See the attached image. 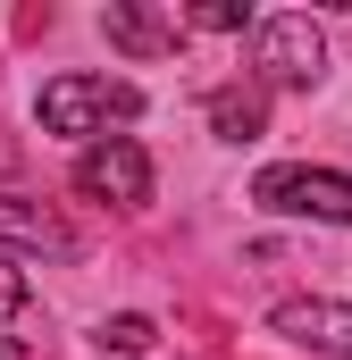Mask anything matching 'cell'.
Here are the masks:
<instances>
[{
    "mask_svg": "<svg viewBox=\"0 0 352 360\" xmlns=\"http://www.w3.org/2000/svg\"><path fill=\"white\" fill-rule=\"evenodd\" d=\"M260 126H268V92L260 84H218L210 92V134L218 143H260Z\"/></svg>",
    "mask_w": 352,
    "mask_h": 360,
    "instance_id": "obj_8",
    "label": "cell"
},
{
    "mask_svg": "<svg viewBox=\"0 0 352 360\" xmlns=\"http://www.w3.org/2000/svg\"><path fill=\"white\" fill-rule=\"evenodd\" d=\"M0 360H25V344H17V335H0Z\"/></svg>",
    "mask_w": 352,
    "mask_h": 360,
    "instance_id": "obj_13",
    "label": "cell"
},
{
    "mask_svg": "<svg viewBox=\"0 0 352 360\" xmlns=\"http://www.w3.org/2000/svg\"><path fill=\"white\" fill-rule=\"evenodd\" d=\"M268 327L285 335V344H302V352H327V360H352V302H277L268 310Z\"/></svg>",
    "mask_w": 352,
    "mask_h": 360,
    "instance_id": "obj_5",
    "label": "cell"
},
{
    "mask_svg": "<svg viewBox=\"0 0 352 360\" xmlns=\"http://www.w3.org/2000/svg\"><path fill=\"white\" fill-rule=\"evenodd\" d=\"M8 168H17V143H8V134H0V176H8Z\"/></svg>",
    "mask_w": 352,
    "mask_h": 360,
    "instance_id": "obj_12",
    "label": "cell"
},
{
    "mask_svg": "<svg viewBox=\"0 0 352 360\" xmlns=\"http://www.w3.org/2000/svg\"><path fill=\"white\" fill-rule=\"evenodd\" d=\"M184 25H201V34H244V25H252V8H244V0H201Z\"/></svg>",
    "mask_w": 352,
    "mask_h": 360,
    "instance_id": "obj_10",
    "label": "cell"
},
{
    "mask_svg": "<svg viewBox=\"0 0 352 360\" xmlns=\"http://www.w3.org/2000/svg\"><path fill=\"white\" fill-rule=\"evenodd\" d=\"M160 344V327L143 319V310H118V319H101V352H118V360H143Z\"/></svg>",
    "mask_w": 352,
    "mask_h": 360,
    "instance_id": "obj_9",
    "label": "cell"
},
{
    "mask_svg": "<svg viewBox=\"0 0 352 360\" xmlns=\"http://www.w3.org/2000/svg\"><path fill=\"white\" fill-rule=\"evenodd\" d=\"M109 42L126 51V59H168L176 42H184V17H160V8H143V0H109Z\"/></svg>",
    "mask_w": 352,
    "mask_h": 360,
    "instance_id": "obj_6",
    "label": "cell"
},
{
    "mask_svg": "<svg viewBox=\"0 0 352 360\" xmlns=\"http://www.w3.org/2000/svg\"><path fill=\"white\" fill-rule=\"evenodd\" d=\"M0 243H25V252H51V260H68L76 252V235L42 210V201H25V193H8L0 184Z\"/></svg>",
    "mask_w": 352,
    "mask_h": 360,
    "instance_id": "obj_7",
    "label": "cell"
},
{
    "mask_svg": "<svg viewBox=\"0 0 352 360\" xmlns=\"http://www.w3.org/2000/svg\"><path fill=\"white\" fill-rule=\"evenodd\" d=\"M252 201L268 218H319V226H352V176L344 168H260L252 176Z\"/></svg>",
    "mask_w": 352,
    "mask_h": 360,
    "instance_id": "obj_2",
    "label": "cell"
},
{
    "mask_svg": "<svg viewBox=\"0 0 352 360\" xmlns=\"http://www.w3.org/2000/svg\"><path fill=\"white\" fill-rule=\"evenodd\" d=\"M76 193H84V201H109V210H143V201H151V151H143L134 134L84 143V151H76Z\"/></svg>",
    "mask_w": 352,
    "mask_h": 360,
    "instance_id": "obj_4",
    "label": "cell"
},
{
    "mask_svg": "<svg viewBox=\"0 0 352 360\" xmlns=\"http://www.w3.org/2000/svg\"><path fill=\"white\" fill-rule=\"evenodd\" d=\"M34 117L51 134H68V143H109V126H134L143 117V92L126 84V76H51L42 101H34Z\"/></svg>",
    "mask_w": 352,
    "mask_h": 360,
    "instance_id": "obj_1",
    "label": "cell"
},
{
    "mask_svg": "<svg viewBox=\"0 0 352 360\" xmlns=\"http://www.w3.org/2000/svg\"><path fill=\"white\" fill-rule=\"evenodd\" d=\"M25 302H34V285H25V269L0 252V327H8V319H25Z\"/></svg>",
    "mask_w": 352,
    "mask_h": 360,
    "instance_id": "obj_11",
    "label": "cell"
},
{
    "mask_svg": "<svg viewBox=\"0 0 352 360\" xmlns=\"http://www.w3.org/2000/svg\"><path fill=\"white\" fill-rule=\"evenodd\" d=\"M252 84L260 92H310L327 76V34L310 25V17H260V34H252Z\"/></svg>",
    "mask_w": 352,
    "mask_h": 360,
    "instance_id": "obj_3",
    "label": "cell"
}]
</instances>
